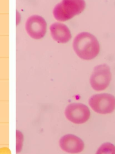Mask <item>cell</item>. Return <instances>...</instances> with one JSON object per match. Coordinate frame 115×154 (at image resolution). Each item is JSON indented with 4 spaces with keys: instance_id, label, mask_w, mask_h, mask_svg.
Listing matches in <instances>:
<instances>
[{
    "instance_id": "obj_1",
    "label": "cell",
    "mask_w": 115,
    "mask_h": 154,
    "mask_svg": "<svg viewBox=\"0 0 115 154\" xmlns=\"http://www.w3.org/2000/svg\"><path fill=\"white\" fill-rule=\"evenodd\" d=\"M73 48L77 55L85 60L93 59L100 51L97 39L93 34L87 32H81L75 37Z\"/></svg>"
},
{
    "instance_id": "obj_3",
    "label": "cell",
    "mask_w": 115,
    "mask_h": 154,
    "mask_svg": "<svg viewBox=\"0 0 115 154\" xmlns=\"http://www.w3.org/2000/svg\"><path fill=\"white\" fill-rule=\"evenodd\" d=\"M89 105L96 113L110 114L115 109V97L107 93L96 94L90 98Z\"/></svg>"
},
{
    "instance_id": "obj_10",
    "label": "cell",
    "mask_w": 115,
    "mask_h": 154,
    "mask_svg": "<svg viewBox=\"0 0 115 154\" xmlns=\"http://www.w3.org/2000/svg\"><path fill=\"white\" fill-rule=\"evenodd\" d=\"M23 142V136L19 131H16V152H20Z\"/></svg>"
},
{
    "instance_id": "obj_2",
    "label": "cell",
    "mask_w": 115,
    "mask_h": 154,
    "mask_svg": "<svg viewBox=\"0 0 115 154\" xmlns=\"http://www.w3.org/2000/svg\"><path fill=\"white\" fill-rule=\"evenodd\" d=\"M85 7V0H61L54 7L53 16L58 21H66L80 14Z\"/></svg>"
},
{
    "instance_id": "obj_8",
    "label": "cell",
    "mask_w": 115,
    "mask_h": 154,
    "mask_svg": "<svg viewBox=\"0 0 115 154\" xmlns=\"http://www.w3.org/2000/svg\"><path fill=\"white\" fill-rule=\"evenodd\" d=\"M52 38L58 43H64L70 40L71 32L68 27L61 22H55L50 27Z\"/></svg>"
},
{
    "instance_id": "obj_6",
    "label": "cell",
    "mask_w": 115,
    "mask_h": 154,
    "mask_svg": "<svg viewBox=\"0 0 115 154\" xmlns=\"http://www.w3.org/2000/svg\"><path fill=\"white\" fill-rule=\"evenodd\" d=\"M47 27L45 19L37 14L30 16L25 23L26 32L30 37L35 39H39L44 37Z\"/></svg>"
},
{
    "instance_id": "obj_4",
    "label": "cell",
    "mask_w": 115,
    "mask_h": 154,
    "mask_svg": "<svg viewBox=\"0 0 115 154\" xmlns=\"http://www.w3.org/2000/svg\"><path fill=\"white\" fill-rule=\"evenodd\" d=\"M112 79L110 68L106 64L97 66L90 79L91 87L97 91L105 90L109 86Z\"/></svg>"
},
{
    "instance_id": "obj_9",
    "label": "cell",
    "mask_w": 115,
    "mask_h": 154,
    "mask_svg": "<svg viewBox=\"0 0 115 154\" xmlns=\"http://www.w3.org/2000/svg\"><path fill=\"white\" fill-rule=\"evenodd\" d=\"M95 154H115V146L110 143L103 144Z\"/></svg>"
},
{
    "instance_id": "obj_7",
    "label": "cell",
    "mask_w": 115,
    "mask_h": 154,
    "mask_svg": "<svg viewBox=\"0 0 115 154\" xmlns=\"http://www.w3.org/2000/svg\"><path fill=\"white\" fill-rule=\"evenodd\" d=\"M61 148L70 154L81 152L84 149V143L79 137L74 135L67 134L62 137L59 141Z\"/></svg>"
},
{
    "instance_id": "obj_5",
    "label": "cell",
    "mask_w": 115,
    "mask_h": 154,
    "mask_svg": "<svg viewBox=\"0 0 115 154\" xmlns=\"http://www.w3.org/2000/svg\"><path fill=\"white\" fill-rule=\"evenodd\" d=\"M65 115L67 119L76 124L85 123L89 119L90 111L87 106L81 103L70 104L65 109Z\"/></svg>"
}]
</instances>
